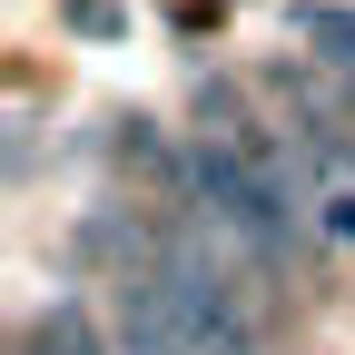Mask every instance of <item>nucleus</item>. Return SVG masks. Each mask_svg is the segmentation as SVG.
Wrapping results in <instances>:
<instances>
[{
    "label": "nucleus",
    "instance_id": "f03ea898",
    "mask_svg": "<svg viewBox=\"0 0 355 355\" xmlns=\"http://www.w3.org/2000/svg\"><path fill=\"white\" fill-rule=\"evenodd\" d=\"M296 30L316 40V50H326L336 69H355V10H296Z\"/></svg>",
    "mask_w": 355,
    "mask_h": 355
},
{
    "label": "nucleus",
    "instance_id": "7ed1b4c3",
    "mask_svg": "<svg viewBox=\"0 0 355 355\" xmlns=\"http://www.w3.org/2000/svg\"><path fill=\"white\" fill-rule=\"evenodd\" d=\"M326 237H345V247H355V188H336V198H326Z\"/></svg>",
    "mask_w": 355,
    "mask_h": 355
},
{
    "label": "nucleus",
    "instance_id": "f257e3e1",
    "mask_svg": "<svg viewBox=\"0 0 355 355\" xmlns=\"http://www.w3.org/2000/svg\"><path fill=\"white\" fill-rule=\"evenodd\" d=\"M148 286H158V306H168V326L188 336V355H257V316L237 306V286L217 277L198 247H168V257L148 266Z\"/></svg>",
    "mask_w": 355,
    "mask_h": 355
}]
</instances>
